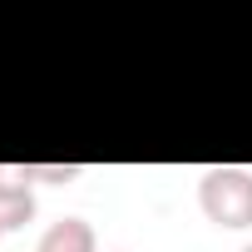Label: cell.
Returning <instances> with one entry per match:
<instances>
[{"instance_id": "cell-3", "label": "cell", "mask_w": 252, "mask_h": 252, "mask_svg": "<svg viewBox=\"0 0 252 252\" xmlns=\"http://www.w3.org/2000/svg\"><path fill=\"white\" fill-rule=\"evenodd\" d=\"M30 218H35V193L0 183V237H5V232H20Z\"/></svg>"}, {"instance_id": "cell-1", "label": "cell", "mask_w": 252, "mask_h": 252, "mask_svg": "<svg viewBox=\"0 0 252 252\" xmlns=\"http://www.w3.org/2000/svg\"><path fill=\"white\" fill-rule=\"evenodd\" d=\"M198 208L218 227H252V173L247 168H208L198 183Z\"/></svg>"}, {"instance_id": "cell-2", "label": "cell", "mask_w": 252, "mask_h": 252, "mask_svg": "<svg viewBox=\"0 0 252 252\" xmlns=\"http://www.w3.org/2000/svg\"><path fill=\"white\" fill-rule=\"evenodd\" d=\"M94 247L99 242H94V227L84 218H60V222L45 227V237H40L35 252H94Z\"/></svg>"}, {"instance_id": "cell-4", "label": "cell", "mask_w": 252, "mask_h": 252, "mask_svg": "<svg viewBox=\"0 0 252 252\" xmlns=\"http://www.w3.org/2000/svg\"><path fill=\"white\" fill-rule=\"evenodd\" d=\"M69 183V178H79V163H30V183Z\"/></svg>"}, {"instance_id": "cell-5", "label": "cell", "mask_w": 252, "mask_h": 252, "mask_svg": "<svg viewBox=\"0 0 252 252\" xmlns=\"http://www.w3.org/2000/svg\"><path fill=\"white\" fill-rule=\"evenodd\" d=\"M242 252H252V247H242Z\"/></svg>"}]
</instances>
